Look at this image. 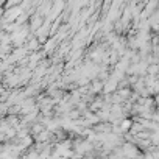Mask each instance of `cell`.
Instances as JSON below:
<instances>
[{"instance_id": "1", "label": "cell", "mask_w": 159, "mask_h": 159, "mask_svg": "<svg viewBox=\"0 0 159 159\" xmlns=\"http://www.w3.org/2000/svg\"><path fill=\"white\" fill-rule=\"evenodd\" d=\"M128 128H130V120H125L122 123V130H128Z\"/></svg>"}]
</instances>
